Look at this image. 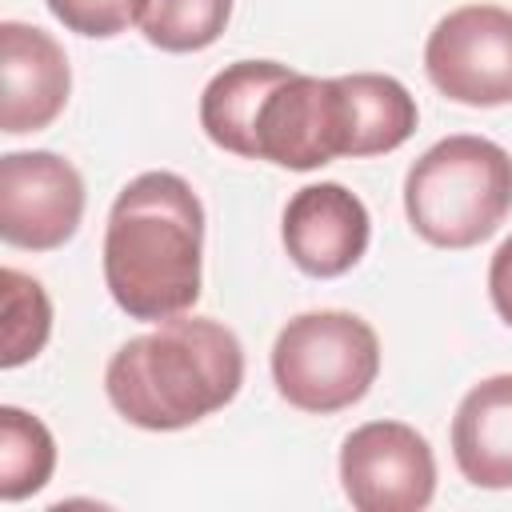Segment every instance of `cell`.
Here are the masks:
<instances>
[{
    "mask_svg": "<svg viewBox=\"0 0 512 512\" xmlns=\"http://www.w3.org/2000/svg\"><path fill=\"white\" fill-rule=\"evenodd\" d=\"M340 156H352L344 80L308 76L292 68L260 104L252 132V160H268L292 172H312Z\"/></svg>",
    "mask_w": 512,
    "mask_h": 512,
    "instance_id": "5",
    "label": "cell"
},
{
    "mask_svg": "<svg viewBox=\"0 0 512 512\" xmlns=\"http://www.w3.org/2000/svg\"><path fill=\"white\" fill-rule=\"evenodd\" d=\"M44 4L68 32L92 40L120 36L124 28L140 24L144 12V0H44Z\"/></svg>",
    "mask_w": 512,
    "mask_h": 512,
    "instance_id": "17",
    "label": "cell"
},
{
    "mask_svg": "<svg viewBox=\"0 0 512 512\" xmlns=\"http://www.w3.org/2000/svg\"><path fill=\"white\" fill-rule=\"evenodd\" d=\"M488 296H492L496 316L512 328V236L492 252V264H488Z\"/></svg>",
    "mask_w": 512,
    "mask_h": 512,
    "instance_id": "18",
    "label": "cell"
},
{
    "mask_svg": "<svg viewBox=\"0 0 512 512\" xmlns=\"http://www.w3.org/2000/svg\"><path fill=\"white\" fill-rule=\"evenodd\" d=\"M348 96V120H352V156H380L396 152L416 132V100L412 92L384 72H352L340 76Z\"/></svg>",
    "mask_w": 512,
    "mask_h": 512,
    "instance_id": "13",
    "label": "cell"
},
{
    "mask_svg": "<svg viewBox=\"0 0 512 512\" xmlns=\"http://www.w3.org/2000/svg\"><path fill=\"white\" fill-rule=\"evenodd\" d=\"M72 92V68L60 40L36 24H0V128L8 136L48 128Z\"/></svg>",
    "mask_w": 512,
    "mask_h": 512,
    "instance_id": "10",
    "label": "cell"
},
{
    "mask_svg": "<svg viewBox=\"0 0 512 512\" xmlns=\"http://www.w3.org/2000/svg\"><path fill=\"white\" fill-rule=\"evenodd\" d=\"M84 216V180L76 164L48 148L0 156V236L12 248H64Z\"/></svg>",
    "mask_w": 512,
    "mask_h": 512,
    "instance_id": "8",
    "label": "cell"
},
{
    "mask_svg": "<svg viewBox=\"0 0 512 512\" xmlns=\"http://www.w3.org/2000/svg\"><path fill=\"white\" fill-rule=\"evenodd\" d=\"M340 488L360 512H420L436 496L432 444L404 420H368L340 444Z\"/></svg>",
    "mask_w": 512,
    "mask_h": 512,
    "instance_id": "7",
    "label": "cell"
},
{
    "mask_svg": "<svg viewBox=\"0 0 512 512\" xmlns=\"http://www.w3.org/2000/svg\"><path fill=\"white\" fill-rule=\"evenodd\" d=\"M56 468V440L48 424L16 404L0 408V500L16 504L40 492Z\"/></svg>",
    "mask_w": 512,
    "mask_h": 512,
    "instance_id": "14",
    "label": "cell"
},
{
    "mask_svg": "<svg viewBox=\"0 0 512 512\" xmlns=\"http://www.w3.org/2000/svg\"><path fill=\"white\" fill-rule=\"evenodd\" d=\"M244 348L232 328L208 316H172L124 340L108 368V404L144 432H180L236 400Z\"/></svg>",
    "mask_w": 512,
    "mask_h": 512,
    "instance_id": "2",
    "label": "cell"
},
{
    "mask_svg": "<svg viewBox=\"0 0 512 512\" xmlns=\"http://www.w3.org/2000/svg\"><path fill=\"white\" fill-rule=\"evenodd\" d=\"M0 296H4L0 364L4 368H20L32 356H40V348L52 336V300H48L44 284L32 280L20 268H4L0 272Z\"/></svg>",
    "mask_w": 512,
    "mask_h": 512,
    "instance_id": "15",
    "label": "cell"
},
{
    "mask_svg": "<svg viewBox=\"0 0 512 512\" xmlns=\"http://www.w3.org/2000/svg\"><path fill=\"white\" fill-rule=\"evenodd\" d=\"M288 72L292 68L280 64V60H236V64L220 68L200 92V128H204V136L216 148L252 160V132H256L260 104L268 100V92Z\"/></svg>",
    "mask_w": 512,
    "mask_h": 512,
    "instance_id": "12",
    "label": "cell"
},
{
    "mask_svg": "<svg viewBox=\"0 0 512 512\" xmlns=\"http://www.w3.org/2000/svg\"><path fill=\"white\" fill-rule=\"evenodd\" d=\"M424 72L456 104H512V12L500 4H460L440 16L424 40Z\"/></svg>",
    "mask_w": 512,
    "mask_h": 512,
    "instance_id": "6",
    "label": "cell"
},
{
    "mask_svg": "<svg viewBox=\"0 0 512 512\" xmlns=\"http://www.w3.org/2000/svg\"><path fill=\"white\" fill-rule=\"evenodd\" d=\"M452 460L472 488H512V372L464 392L452 416Z\"/></svg>",
    "mask_w": 512,
    "mask_h": 512,
    "instance_id": "11",
    "label": "cell"
},
{
    "mask_svg": "<svg viewBox=\"0 0 512 512\" xmlns=\"http://www.w3.org/2000/svg\"><path fill=\"white\" fill-rule=\"evenodd\" d=\"M512 212V156L488 136H444L404 176V216L432 248H476Z\"/></svg>",
    "mask_w": 512,
    "mask_h": 512,
    "instance_id": "3",
    "label": "cell"
},
{
    "mask_svg": "<svg viewBox=\"0 0 512 512\" xmlns=\"http://www.w3.org/2000/svg\"><path fill=\"white\" fill-rule=\"evenodd\" d=\"M204 204L176 172H140L128 180L104 228V284L132 320L160 324L200 300Z\"/></svg>",
    "mask_w": 512,
    "mask_h": 512,
    "instance_id": "1",
    "label": "cell"
},
{
    "mask_svg": "<svg viewBox=\"0 0 512 512\" xmlns=\"http://www.w3.org/2000/svg\"><path fill=\"white\" fill-rule=\"evenodd\" d=\"M380 376L376 328L344 308H316L292 316L272 344L276 392L312 416H332L368 396Z\"/></svg>",
    "mask_w": 512,
    "mask_h": 512,
    "instance_id": "4",
    "label": "cell"
},
{
    "mask_svg": "<svg viewBox=\"0 0 512 512\" xmlns=\"http://www.w3.org/2000/svg\"><path fill=\"white\" fill-rule=\"evenodd\" d=\"M232 0H144L140 32L160 52H200L228 28Z\"/></svg>",
    "mask_w": 512,
    "mask_h": 512,
    "instance_id": "16",
    "label": "cell"
},
{
    "mask_svg": "<svg viewBox=\"0 0 512 512\" xmlns=\"http://www.w3.org/2000/svg\"><path fill=\"white\" fill-rule=\"evenodd\" d=\"M280 240L300 272L316 280H332L360 264L372 240V220L356 192H348L336 180H320V184H304L288 200L280 220Z\"/></svg>",
    "mask_w": 512,
    "mask_h": 512,
    "instance_id": "9",
    "label": "cell"
}]
</instances>
